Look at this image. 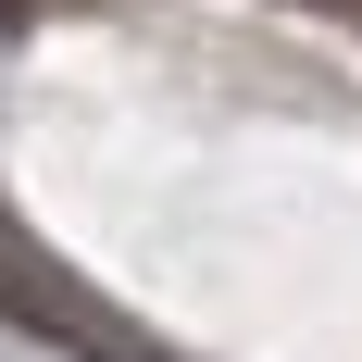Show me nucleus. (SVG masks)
Listing matches in <instances>:
<instances>
[{"label": "nucleus", "mask_w": 362, "mask_h": 362, "mask_svg": "<svg viewBox=\"0 0 362 362\" xmlns=\"http://www.w3.org/2000/svg\"><path fill=\"white\" fill-rule=\"evenodd\" d=\"M0 313H13V325H37V337H63V350H88V362H163L150 337L112 325L88 288H63V275H50V262L13 238V225H0Z\"/></svg>", "instance_id": "f257e3e1"}]
</instances>
